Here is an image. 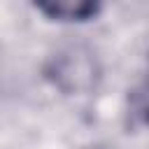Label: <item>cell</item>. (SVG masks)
<instances>
[{
  "instance_id": "cell-1",
  "label": "cell",
  "mask_w": 149,
  "mask_h": 149,
  "mask_svg": "<svg viewBox=\"0 0 149 149\" xmlns=\"http://www.w3.org/2000/svg\"><path fill=\"white\" fill-rule=\"evenodd\" d=\"M42 77L63 95L81 98L91 95L102 81V65L93 47L84 42H65L56 47L44 65Z\"/></svg>"
},
{
  "instance_id": "cell-2",
  "label": "cell",
  "mask_w": 149,
  "mask_h": 149,
  "mask_svg": "<svg viewBox=\"0 0 149 149\" xmlns=\"http://www.w3.org/2000/svg\"><path fill=\"white\" fill-rule=\"evenodd\" d=\"M33 9L54 23H91L102 14V5L95 0H47L35 2Z\"/></svg>"
},
{
  "instance_id": "cell-3",
  "label": "cell",
  "mask_w": 149,
  "mask_h": 149,
  "mask_svg": "<svg viewBox=\"0 0 149 149\" xmlns=\"http://www.w3.org/2000/svg\"><path fill=\"white\" fill-rule=\"evenodd\" d=\"M144 112H147L144 84L140 81L137 86L128 88V98H126V123H128V128H142L144 126Z\"/></svg>"
},
{
  "instance_id": "cell-4",
  "label": "cell",
  "mask_w": 149,
  "mask_h": 149,
  "mask_svg": "<svg viewBox=\"0 0 149 149\" xmlns=\"http://www.w3.org/2000/svg\"><path fill=\"white\" fill-rule=\"evenodd\" d=\"M81 149H116V147H112V144H102V142H93V144H86V147H81Z\"/></svg>"
}]
</instances>
